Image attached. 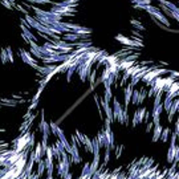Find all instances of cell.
<instances>
[{
    "label": "cell",
    "mask_w": 179,
    "mask_h": 179,
    "mask_svg": "<svg viewBox=\"0 0 179 179\" xmlns=\"http://www.w3.org/2000/svg\"><path fill=\"white\" fill-rule=\"evenodd\" d=\"M162 125L160 123H157L154 125V134H153V141H158L160 139V134H162Z\"/></svg>",
    "instance_id": "cell-1"
},
{
    "label": "cell",
    "mask_w": 179,
    "mask_h": 179,
    "mask_svg": "<svg viewBox=\"0 0 179 179\" xmlns=\"http://www.w3.org/2000/svg\"><path fill=\"white\" fill-rule=\"evenodd\" d=\"M170 134H171V130L169 129V127H166V129H163V130H162V134H160V141H163V142H167V141H169V137H170Z\"/></svg>",
    "instance_id": "cell-2"
}]
</instances>
